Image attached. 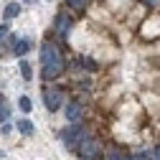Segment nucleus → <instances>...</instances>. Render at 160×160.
Listing matches in <instances>:
<instances>
[{"label":"nucleus","instance_id":"nucleus-18","mask_svg":"<svg viewBox=\"0 0 160 160\" xmlns=\"http://www.w3.org/2000/svg\"><path fill=\"white\" fill-rule=\"evenodd\" d=\"M0 158H3V152H0Z\"/></svg>","mask_w":160,"mask_h":160},{"label":"nucleus","instance_id":"nucleus-1","mask_svg":"<svg viewBox=\"0 0 160 160\" xmlns=\"http://www.w3.org/2000/svg\"><path fill=\"white\" fill-rule=\"evenodd\" d=\"M41 66H43V79H53V76H58L64 71V58H61V53H58V48L56 46H51V43H43V48H41Z\"/></svg>","mask_w":160,"mask_h":160},{"label":"nucleus","instance_id":"nucleus-8","mask_svg":"<svg viewBox=\"0 0 160 160\" xmlns=\"http://www.w3.org/2000/svg\"><path fill=\"white\" fill-rule=\"evenodd\" d=\"M15 127L21 130V135H33V132H36L33 122H28V119H18V122H15Z\"/></svg>","mask_w":160,"mask_h":160},{"label":"nucleus","instance_id":"nucleus-15","mask_svg":"<svg viewBox=\"0 0 160 160\" xmlns=\"http://www.w3.org/2000/svg\"><path fill=\"white\" fill-rule=\"evenodd\" d=\"M82 64L87 66V71H94V69H97V61H94V58H82Z\"/></svg>","mask_w":160,"mask_h":160},{"label":"nucleus","instance_id":"nucleus-14","mask_svg":"<svg viewBox=\"0 0 160 160\" xmlns=\"http://www.w3.org/2000/svg\"><path fill=\"white\" fill-rule=\"evenodd\" d=\"M87 3H89V0H69V5H71V8H76V10L87 8Z\"/></svg>","mask_w":160,"mask_h":160},{"label":"nucleus","instance_id":"nucleus-11","mask_svg":"<svg viewBox=\"0 0 160 160\" xmlns=\"http://www.w3.org/2000/svg\"><path fill=\"white\" fill-rule=\"evenodd\" d=\"M18 107H21V112H26V114H28V112L33 109V102H31L28 97H21V99H18Z\"/></svg>","mask_w":160,"mask_h":160},{"label":"nucleus","instance_id":"nucleus-7","mask_svg":"<svg viewBox=\"0 0 160 160\" xmlns=\"http://www.w3.org/2000/svg\"><path fill=\"white\" fill-rule=\"evenodd\" d=\"M66 119L69 122H79V119H82V104L79 102H69L66 104Z\"/></svg>","mask_w":160,"mask_h":160},{"label":"nucleus","instance_id":"nucleus-16","mask_svg":"<svg viewBox=\"0 0 160 160\" xmlns=\"http://www.w3.org/2000/svg\"><path fill=\"white\" fill-rule=\"evenodd\" d=\"M5 36H8V26L3 23V26H0V38H5Z\"/></svg>","mask_w":160,"mask_h":160},{"label":"nucleus","instance_id":"nucleus-13","mask_svg":"<svg viewBox=\"0 0 160 160\" xmlns=\"http://www.w3.org/2000/svg\"><path fill=\"white\" fill-rule=\"evenodd\" d=\"M107 160H132V158H125L119 150H114V148H112V150H107Z\"/></svg>","mask_w":160,"mask_h":160},{"label":"nucleus","instance_id":"nucleus-9","mask_svg":"<svg viewBox=\"0 0 160 160\" xmlns=\"http://www.w3.org/2000/svg\"><path fill=\"white\" fill-rule=\"evenodd\" d=\"M18 13H21V5H18V3H8L5 10H3V18H5V21H10V18H15Z\"/></svg>","mask_w":160,"mask_h":160},{"label":"nucleus","instance_id":"nucleus-4","mask_svg":"<svg viewBox=\"0 0 160 160\" xmlns=\"http://www.w3.org/2000/svg\"><path fill=\"white\" fill-rule=\"evenodd\" d=\"M43 104L46 109H58L61 107V89H43Z\"/></svg>","mask_w":160,"mask_h":160},{"label":"nucleus","instance_id":"nucleus-6","mask_svg":"<svg viewBox=\"0 0 160 160\" xmlns=\"http://www.w3.org/2000/svg\"><path fill=\"white\" fill-rule=\"evenodd\" d=\"M31 48H33V41H31V38H21V41H15V43H13V56L23 58Z\"/></svg>","mask_w":160,"mask_h":160},{"label":"nucleus","instance_id":"nucleus-17","mask_svg":"<svg viewBox=\"0 0 160 160\" xmlns=\"http://www.w3.org/2000/svg\"><path fill=\"white\" fill-rule=\"evenodd\" d=\"M152 158H155V160H160V148H155V150H152Z\"/></svg>","mask_w":160,"mask_h":160},{"label":"nucleus","instance_id":"nucleus-3","mask_svg":"<svg viewBox=\"0 0 160 160\" xmlns=\"http://www.w3.org/2000/svg\"><path fill=\"white\" fill-rule=\"evenodd\" d=\"M84 135H87V132H84V127H82V125H74V127H66V130H64L61 140L66 142V148H69V150H74V148L79 145V140H82Z\"/></svg>","mask_w":160,"mask_h":160},{"label":"nucleus","instance_id":"nucleus-2","mask_svg":"<svg viewBox=\"0 0 160 160\" xmlns=\"http://www.w3.org/2000/svg\"><path fill=\"white\" fill-rule=\"evenodd\" d=\"M74 152L82 158V160H97L99 158V142L92 137V135H84L79 140V145L74 148Z\"/></svg>","mask_w":160,"mask_h":160},{"label":"nucleus","instance_id":"nucleus-10","mask_svg":"<svg viewBox=\"0 0 160 160\" xmlns=\"http://www.w3.org/2000/svg\"><path fill=\"white\" fill-rule=\"evenodd\" d=\"M18 69H21V76L26 79V82H31V79H33V71H31V64H28V61H21V66H18Z\"/></svg>","mask_w":160,"mask_h":160},{"label":"nucleus","instance_id":"nucleus-5","mask_svg":"<svg viewBox=\"0 0 160 160\" xmlns=\"http://www.w3.org/2000/svg\"><path fill=\"white\" fill-rule=\"evenodd\" d=\"M69 31H71V18L61 13V15L56 18V33L61 36V38H69Z\"/></svg>","mask_w":160,"mask_h":160},{"label":"nucleus","instance_id":"nucleus-12","mask_svg":"<svg viewBox=\"0 0 160 160\" xmlns=\"http://www.w3.org/2000/svg\"><path fill=\"white\" fill-rule=\"evenodd\" d=\"M8 117H10V107H8L5 99H0V122H5Z\"/></svg>","mask_w":160,"mask_h":160}]
</instances>
